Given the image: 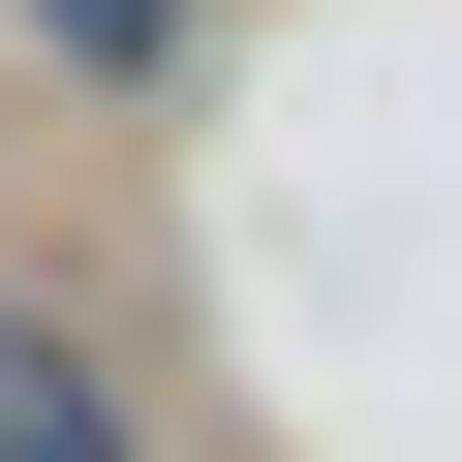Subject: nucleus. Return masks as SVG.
<instances>
[{"label": "nucleus", "mask_w": 462, "mask_h": 462, "mask_svg": "<svg viewBox=\"0 0 462 462\" xmlns=\"http://www.w3.org/2000/svg\"><path fill=\"white\" fill-rule=\"evenodd\" d=\"M0 462H124V401L62 370V309H32V278H0Z\"/></svg>", "instance_id": "obj_1"}, {"label": "nucleus", "mask_w": 462, "mask_h": 462, "mask_svg": "<svg viewBox=\"0 0 462 462\" xmlns=\"http://www.w3.org/2000/svg\"><path fill=\"white\" fill-rule=\"evenodd\" d=\"M32 62H62V93H154V62H185V0H32Z\"/></svg>", "instance_id": "obj_2"}]
</instances>
